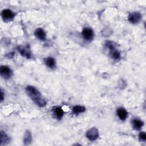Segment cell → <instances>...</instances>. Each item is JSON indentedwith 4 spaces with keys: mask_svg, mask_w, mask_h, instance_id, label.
Returning <instances> with one entry per match:
<instances>
[{
    "mask_svg": "<svg viewBox=\"0 0 146 146\" xmlns=\"http://www.w3.org/2000/svg\"><path fill=\"white\" fill-rule=\"evenodd\" d=\"M105 45L110 50H112L113 49L116 48V47H115V43L114 42L110 41V40H107L106 42Z\"/></svg>",
    "mask_w": 146,
    "mask_h": 146,
    "instance_id": "17",
    "label": "cell"
},
{
    "mask_svg": "<svg viewBox=\"0 0 146 146\" xmlns=\"http://www.w3.org/2000/svg\"><path fill=\"white\" fill-rule=\"evenodd\" d=\"M141 19V14L139 12H133L130 13L128 15V19L132 24H136L140 22Z\"/></svg>",
    "mask_w": 146,
    "mask_h": 146,
    "instance_id": "4",
    "label": "cell"
},
{
    "mask_svg": "<svg viewBox=\"0 0 146 146\" xmlns=\"http://www.w3.org/2000/svg\"><path fill=\"white\" fill-rule=\"evenodd\" d=\"M4 94L3 92V91L1 90V101L2 102L4 99Z\"/></svg>",
    "mask_w": 146,
    "mask_h": 146,
    "instance_id": "19",
    "label": "cell"
},
{
    "mask_svg": "<svg viewBox=\"0 0 146 146\" xmlns=\"http://www.w3.org/2000/svg\"><path fill=\"white\" fill-rule=\"evenodd\" d=\"M86 137L90 141H95L99 137V132L97 128L93 127L88 129L86 133Z\"/></svg>",
    "mask_w": 146,
    "mask_h": 146,
    "instance_id": "2",
    "label": "cell"
},
{
    "mask_svg": "<svg viewBox=\"0 0 146 146\" xmlns=\"http://www.w3.org/2000/svg\"><path fill=\"white\" fill-rule=\"evenodd\" d=\"M82 35L84 39L86 40L90 41L94 37V32L91 28L85 27L82 31Z\"/></svg>",
    "mask_w": 146,
    "mask_h": 146,
    "instance_id": "5",
    "label": "cell"
},
{
    "mask_svg": "<svg viewBox=\"0 0 146 146\" xmlns=\"http://www.w3.org/2000/svg\"><path fill=\"white\" fill-rule=\"evenodd\" d=\"M0 74L1 76L5 79H8L11 78L13 75V72L10 67L6 66H1L0 68Z\"/></svg>",
    "mask_w": 146,
    "mask_h": 146,
    "instance_id": "3",
    "label": "cell"
},
{
    "mask_svg": "<svg viewBox=\"0 0 146 146\" xmlns=\"http://www.w3.org/2000/svg\"><path fill=\"white\" fill-rule=\"evenodd\" d=\"M2 17L5 21H9L13 19L14 17V13L10 9H4L1 13Z\"/></svg>",
    "mask_w": 146,
    "mask_h": 146,
    "instance_id": "6",
    "label": "cell"
},
{
    "mask_svg": "<svg viewBox=\"0 0 146 146\" xmlns=\"http://www.w3.org/2000/svg\"><path fill=\"white\" fill-rule=\"evenodd\" d=\"M132 124L133 128L136 130H140L144 125L143 121L139 119H134L132 121Z\"/></svg>",
    "mask_w": 146,
    "mask_h": 146,
    "instance_id": "10",
    "label": "cell"
},
{
    "mask_svg": "<svg viewBox=\"0 0 146 146\" xmlns=\"http://www.w3.org/2000/svg\"><path fill=\"white\" fill-rule=\"evenodd\" d=\"M86 110L84 107L82 106H75L72 108V112L74 114H79L80 113L84 112Z\"/></svg>",
    "mask_w": 146,
    "mask_h": 146,
    "instance_id": "15",
    "label": "cell"
},
{
    "mask_svg": "<svg viewBox=\"0 0 146 146\" xmlns=\"http://www.w3.org/2000/svg\"><path fill=\"white\" fill-rule=\"evenodd\" d=\"M53 114L57 119L60 120L63 116L64 112L60 107H58L53 110Z\"/></svg>",
    "mask_w": 146,
    "mask_h": 146,
    "instance_id": "11",
    "label": "cell"
},
{
    "mask_svg": "<svg viewBox=\"0 0 146 146\" xmlns=\"http://www.w3.org/2000/svg\"><path fill=\"white\" fill-rule=\"evenodd\" d=\"M116 113L118 117L121 120H125L128 116L127 111L124 108H122V107L117 108L116 111Z\"/></svg>",
    "mask_w": 146,
    "mask_h": 146,
    "instance_id": "8",
    "label": "cell"
},
{
    "mask_svg": "<svg viewBox=\"0 0 146 146\" xmlns=\"http://www.w3.org/2000/svg\"><path fill=\"white\" fill-rule=\"evenodd\" d=\"M110 55L115 60H118L120 58V54L116 48L110 50Z\"/></svg>",
    "mask_w": 146,
    "mask_h": 146,
    "instance_id": "16",
    "label": "cell"
},
{
    "mask_svg": "<svg viewBox=\"0 0 146 146\" xmlns=\"http://www.w3.org/2000/svg\"><path fill=\"white\" fill-rule=\"evenodd\" d=\"M32 141V136L31 132L27 130L25 133L23 137V143L25 145H29Z\"/></svg>",
    "mask_w": 146,
    "mask_h": 146,
    "instance_id": "14",
    "label": "cell"
},
{
    "mask_svg": "<svg viewBox=\"0 0 146 146\" xmlns=\"http://www.w3.org/2000/svg\"><path fill=\"white\" fill-rule=\"evenodd\" d=\"M35 35L40 40H45L46 39V34L44 30L42 28H38L34 33Z\"/></svg>",
    "mask_w": 146,
    "mask_h": 146,
    "instance_id": "7",
    "label": "cell"
},
{
    "mask_svg": "<svg viewBox=\"0 0 146 146\" xmlns=\"http://www.w3.org/2000/svg\"><path fill=\"white\" fill-rule=\"evenodd\" d=\"M139 139L140 141H145L146 140V133L145 132H141L139 135Z\"/></svg>",
    "mask_w": 146,
    "mask_h": 146,
    "instance_id": "18",
    "label": "cell"
},
{
    "mask_svg": "<svg viewBox=\"0 0 146 146\" xmlns=\"http://www.w3.org/2000/svg\"><path fill=\"white\" fill-rule=\"evenodd\" d=\"M44 62L47 66H48L49 68L54 69L56 67V62L54 58L52 57H48L44 59Z\"/></svg>",
    "mask_w": 146,
    "mask_h": 146,
    "instance_id": "9",
    "label": "cell"
},
{
    "mask_svg": "<svg viewBox=\"0 0 146 146\" xmlns=\"http://www.w3.org/2000/svg\"><path fill=\"white\" fill-rule=\"evenodd\" d=\"M26 92L34 103L38 107H43L46 105V100L42 98L40 92L35 87L32 86H27L26 88Z\"/></svg>",
    "mask_w": 146,
    "mask_h": 146,
    "instance_id": "1",
    "label": "cell"
},
{
    "mask_svg": "<svg viewBox=\"0 0 146 146\" xmlns=\"http://www.w3.org/2000/svg\"><path fill=\"white\" fill-rule=\"evenodd\" d=\"M18 50L19 51L20 54L24 56H26L27 58H31V54L30 50L26 47H23L22 46H19L18 47Z\"/></svg>",
    "mask_w": 146,
    "mask_h": 146,
    "instance_id": "13",
    "label": "cell"
},
{
    "mask_svg": "<svg viewBox=\"0 0 146 146\" xmlns=\"http://www.w3.org/2000/svg\"><path fill=\"white\" fill-rule=\"evenodd\" d=\"M1 145L7 144L10 141V137L9 136L3 131H1Z\"/></svg>",
    "mask_w": 146,
    "mask_h": 146,
    "instance_id": "12",
    "label": "cell"
}]
</instances>
